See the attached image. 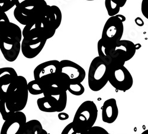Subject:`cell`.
Instances as JSON below:
<instances>
[{
    "label": "cell",
    "instance_id": "6da1fadb",
    "mask_svg": "<svg viewBox=\"0 0 148 134\" xmlns=\"http://www.w3.org/2000/svg\"><path fill=\"white\" fill-rule=\"evenodd\" d=\"M22 30L11 23L5 13H0V50L8 62H14L21 51Z\"/></svg>",
    "mask_w": 148,
    "mask_h": 134
},
{
    "label": "cell",
    "instance_id": "7a4b0ae2",
    "mask_svg": "<svg viewBox=\"0 0 148 134\" xmlns=\"http://www.w3.org/2000/svg\"><path fill=\"white\" fill-rule=\"evenodd\" d=\"M97 51L98 56L110 68L125 65L134 56L136 48L129 40H120L113 45L106 46L100 39L97 43Z\"/></svg>",
    "mask_w": 148,
    "mask_h": 134
},
{
    "label": "cell",
    "instance_id": "3957f363",
    "mask_svg": "<svg viewBox=\"0 0 148 134\" xmlns=\"http://www.w3.org/2000/svg\"><path fill=\"white\" fill-rule=\"evenodd\" d=\"M27 81L25 77L18 76L9 84L6 90V105L13 112H21L25 108L28 101Z\"/></svg>",
    "mask_w": 148,
    "mask_h": 134
},
{
    "label": "cell",
    "instance_id": "277c9868",
    "mask_svg": "<svg viewBox=\"0 0 148 134\" xmlns=\"http://www.w3.org/2000/svg\"><path fill=\"white\" fill-rule=\"evenodd\" d=\"M47 5L45 0H30L16 7L14 16L19 23L26 26L30 23L40 20Z\"/></svg>",
    "mask_w": 148,
    "mask_h": 134
},
{
    "label": "cell",
    "instance_id": "5b68a950",
    "mask_svg": "<svg viewBox=\"0 0 148 134\" xmlns=\"http://www.w3.org/2000/svg\"><path fill=\"white\" fill-rule=\"evenodd\" d=\"M98 116L95 103L91 100L83 102L78 108L72 121L73 125L81 131L88 132L94 126Z\"/></svg>",
    "mask_w": 148,
    "mask_h": 134
},
{
    "label": "cell",
    "instance_id": "8992f818",
    "mask_svg": "<svg viewBox=\"0 0 148 134\" xmlns=\"http://www.w3.org/2000/svg\"><path fill=\"white\" fill-rule=\"evenodd\" d=\"M109 68L99 57L94 58L91 61L88 74V83L90 89L97 92L102 90L108 82Z\"/></svg>",
    "mask_w": 148,
    "mask_h": 134
},
{
    "label": "cell",
    "instance_id": "52a82bcc",
    "mask_svg": "<svg viewBox=\"0 0 148 134\" xmlns=\"http://www.w3.org/2000/svg\"><path fill=\"white\" fill-rule=\"evenodd\" d=\"M123 23L117 16L108 19L104 26L101 38L106 46L113 45L121 40L124 33Z\"/></svg>",
    "mask_w": 148,
    "mask_h": 134
},
{
    "label": "cell",
    "instance_id": "ba28073f",
    "mask_svg": "<svg viewBox=\"0 0 148 134\" xmlns=\"http://www.w3.org/2000/svg\"><path fill=\"white\" fill-rule=\"evenodd\" d=\"M39 83L43 89L44 96H58L67 92L71 84L69 77L62 72L49 77Z\"/></svg>",
    "mask_w": 148,
    "mask_h": 134
},
{
    "label": "cell",
    "instance_id": "9c48e42d",
    "mask_svg": "<svg viewBox=\"0 0 148 134\" xmlns=\"http://www.w3.org/2000/svg\"><path fill=\"white\" fill-rule=\"evenodd\" d=\"M108 82L116 90L125 92L132 87L133 79L129 71L123 65L109 68Z\"/></svg>",
    "mask_w": 148,
    "mask_h": 134
},
{
    "label": "cell",
    "instance_id": "30bf717a",
    "mask_svg": "<svg viewBox=\"0 0 148 134\" xmlns=\"http://www.w3.org/2000/svg\"><path fill=\"white\" fill-rule=\"evenodd\" d=\"M67 92L58 96L47 95L37 100L39 110L46 113L61 112L64 111L67 104Z\"/></svg>",
    "mask_w": 148,
    "mask_h": 134
},
{
    "label": "cell",
    "instance_id": "8fae6325",
    "mask_svg": "<svg viewBox=\"0 0 148 134\" xmlns=\"http://www.w3.org/2000/svg\"><path fill=\"white\" fill-rule=\"evenodd\" d=\"M26 122V116L23 112H14L5 120L0 134H23Z\"/></svg>",
    "mask_w": 148,
    "mask_h": 134
},
{
    "label": "cell",
    "instance_id": "7c38bea8",
    "mask_svg": "<svg viewBox=\"0 0 148 134\" xmlns=\"http://www.w3.org/2000/svg\"><path fill=\"white\" fill-rule=\"evenodd\" d=\"M59 63L60 72L65 74L69 77L71 84L81 83L85 80L86 72L78 64L68 59L62 60Z\"/></svg>",
    "mask_w": 148,
    "mask_h": 134
},
{
    "label": "cell",
    "instance_id": "4fadbf2b",
    "mask_svg": "<svg viewBox=\"0 0 148 134\" xmlns=\"http://www.w3.org/2000/svg\"><path fill=\"white\" fill-rule=\"evenodd\" d=\"M47 41L44 38L23 39L21 43V51L23 56L27 59L34 58L42 52Z\"/></svg>",
    "mask_w": 148,
    "mask_h": 134
},
{
    "label": "cell",
    "instance_id": "5bb4252c",
    "mask_svg": "<svg viewBox=\"0 0 148 134\" xmlns=\"http://www.w3.org/2000/svg\"><path fill=\"white\" fill-rule=\"evenodd\" d=\"M60 72V63L58 60H51L37 66L33 71L36 81L40 82L45 78Z\"/></svg>",
    "mask_w": 148,
    "mask_h": 134
},
{
    "label": "cell",
    "instance_id": "9a60e30c",
    "mask_svg": "<svg viewBox=\"0 0 148 134\" xmlns=\"http://www.w3.org/2000/svg\"><path fill=\"white\" fill-rule=\"evenodd\" d=\"M119 115V108L115 99L106 100L101 107L102 120L105 123H114Z\"/></svg>",
    "mask_w": 148,
    "mask_h": 134
},
{
    "label": "cell",
    "instance_id": "2e32d148",
    "mask_svg": "<svg viewBox=\"0 0 148 134\" xmlns=\"http://www.w3.org/2000/svg\"><path fill=\"white\" fill-rule=\"evenodd\" d=\"M22 37H23V39H32L37 38H44L46 39L41 20L30 23L24 26L22 31Z\"/></svg>",
    "mask_w": 148,
    "mask_h": 134
},
{
    "label": "cell",
    "instance_id": "e0dca14e",
    "mask_svg": "<svg viewBox=\"0 0 148 134\" xmlns=\"http://www.w3.org/2000/svg\"><path fill=\"white\" fill-rule=\"evenodd\" d=\"M45 14L52 26L56 30L60 26L62 20V14L60 9L56 5L47 4Z\"/></svg>",
    "mask_w": 148,
    "mask_h": 134
},
{
    "label": "cell",
    "instance_id": "ac0fdd59",
    "mask_svg": "<svg viewBox=\"0 0 148 134\" xmlns=\"http://www.w3.org/2000/svg\"><path fill=\"white\" fill-rule=\"evenodd\" d=\"M18 77L16 70L11 67L0 68V84L2 86H8Z\"/></svg>",
    "mask_w": 148,
    "mask_h": 134
},
{
    "label": "cell",
    "instance_id": "d6986e66",
    "mask_svg": "<svg viewBox=\"0 0 148 134\" xmlns=\"http://www.w3.org/2000/svg\"><path fill=\"white\" fill-rule=\"evenodd\" d=\"M23 134H48V133L43 129L38 120L33 119L27 121Z\"/></svg>",
    "mask_w": 148,
    "mask_h": 134
},
{
    "label": "cell",
    "instance_id": "ffe728a7",
    "mask_svg": "<svg viewBox=\"0 0 148 134\" xmlns=\"http://www.w3.org/2000/svg\"><path fill=\"white\" fill-rule=\"evenodd\" d=\"M28 91L32 95H40L43 93L41 84L35 80L30 81L27 83Z\"/></svg>",
    "mask_w": 148,
    "mask_h": 134
},
{
    "label": "cell",
    "instance_id": "44dd1931",
    "mask_svg": "<svg viewBox=\"0 0 148 134\" xmlns=\"http://www.w3.org/2000/svg\"><path fill=\"white\" fill-rule=\"evenodd\" d=\"M105 7L110 17L115 16L120 12V7L112 0H105Z\"/></svg>",
    "mask_w": 148,
    "mask_h": 134
},
{
    "label": "cell",
    "instance_id": "7402d4cb",
    "mask_svg": "<svg viewBox=\"0 0 148 134\" xmlns=\"http://www.w3.org/2000/svg\"><path fill=\"white\" fill-rule=\"evenodd\" d=\"M68 91L74 96H80L84 93L85 88L81 83L70 84Z\"/></svg>",
    "mask_w": 148,
    "mask_h": 134
},
{
    "label": "cell",
    "instance_id": "603a6c76",
    "mask_svg": "<svg viewBox=\"0 0 148 134\" xmlns=\"http://www.w3.org/2000/svg\"><path fill=\"white\" fill-rule=\"evenodd\" d=\"M16 0H0V13H6L16 5Z\"/></svg>",
    "mask_w": 148,
    "mask_h": 134
},
{
    "label": "cell",
    "instance_id": "cb8c5ba5",
    "mask_svg": "<svg viewBox=\"0 0 148 134\" xmlns=\"http://www.w3.org/2000/svg\"><path fill=\"white\" fill-rule=\"evenodd\" d=\"M14 112L10 111L6 105V99L0 100V113L4 120L8 119Z\"/></svg>",
    "mask_w": 148,
    "mask_h": 134
},
{
    "label": "cell",
    "instance_id": "d4e9b609",
    "mask_svg": "<svg viewBox=\"0 0 148 134\" xmlns=\"http://www.w3.org/2000/svg\"><path fill=\"white\" fill-rule=\"evenodd\" d=\"M61 134H88V132L79 131L74 126L72 122H71L64 128Z\"/></svg>",
    "mask_w": 148,
    "mask_h": 134
},
{
    "label": "cell",
    "instance_id": "484cf974",
    "mask_svg": "<svg viewBox=\"0 0 148 134\" xmlns=\"http://www.w3.org/2000/svg\"><path fill=\"white\" fill-rule=\"evenodd\" d=\"M88 134H110L104 128L94 126L90 128L88 131Z\"/></svg>",
    "mask_w": 148,
    "mask_h": 134
},
{
    "label": "cell",
    "instance_id": "4316f807",
    "mask_svg": "<svg viewBox=\"0 0 148 134\" xmlns=\"http://www.w3.org/2000/svg\"><path fill=\"white\" fill-rule=\"evenodd\" d=\"M141 11L143 16L148 19V0H142L141 4Z\"/></svg>",
    "mask_w": 148,
    "mask_h": 134
},
{
    "label": "cell",
    "instance_id": "83f0119b",
    "mask_svg": "<svg viewBox=\"0 0 148 134\" xmlns=\"http://www.w3.org/2000/svg\"><path fill=\"white\" fill-rule=\"evenodd\" d=\"M7 86H2L0 84V100L6 99V90L7 87H5Z\"/></svg>",
    "mask_w": 148,
    "mask_h": 134
},
{
    "label": "cell",
    "instance_id": "f1b7e54d",
    "mask_svg": "<svg viewBox=\"0 0 148 134\" xmlns=\"http://www.w3.org/2000/svg\"><path fill=\"white\" fill-rule=\"evenodd\" d=\"M58 119L60 120H66L69 119V115L65 112H59L58 114Z\"/></svg>",
    "mask_w": 148,
    "mask_h": 134
},
{
    "label": "cell",
    "instance_id": "f546056e",
    "mask_svg": "<svg viewBox=\"0 0 148 134\" xmlns=\"http://www.w3.org/2000/svg\"><path fill=\"white\" fill-rule=\"evenodd\" d=\"M112 1L121 8L125 5L127 0H112Z\"/></svg>",
    "mask_w": 148,
    "mask_h": 134
},
{
    "label": "cell",
    "instance_id": "4dcf8cb0",
    "mask_svg": "<svg viewBox=\"0 0 148 134\" xmlns=\"http://www.w3.org/2000/svg\"><path fill=\"white\" fill-rule=\"evenodd\" d=\"M134 22L136 23V24L137 26H139V27H142L144 26V21L142 19H141L140 17H138L137 18H136L134 19Z\"/></svg>",
    "mask_w": 148,
    "mask_h": 134
},
{
    "label": "cell",
    "instance_id": "1f68e13d",
    "mask_svg": "<svg viewBox=\"0 0 148 134\" xmlns=\"http://www.w3.org/2000/svg\"><path fill=\"white\" fill-rule=\"evenodd\" d=\"M30 1V0H16V7L17 6H18L20 5V4L25 3L26 1Z\"/></svg>",
    "mask_w": 148,
    "mask_h": 134
},
{
    "label": "cell",
    "instance_id": "d6a6232c",
    "mask_svg": "<svg viewBox=\"0 0 148 134\" xmlns=\"http://www.w3.org/2000/svg\"><path fill=\"white\" fill-rule=\"evenodd\" d=\"M117 17H119L123 22H125V21H126V17L125 16H123V15H122V14H117L116 15Z\"/></svg>",
    "mask_w": 148,
    "mask_h": 134
},
{
    "label": "cell",
    "instance_id": "836d02e7",
    "mask_svg": "<svg viewBox=\"0 0 148 134\" xmlns=\"http://www.w3.org/2000/svg\"><path fill=\"white\" fill-rule=\"evenodd\" d=\"M135 46H136V50H137V49H139L141 47V45L139 43L135 44Z\"/></svg>",
    "mask_w": 148,
    "mask_h": 134
},
{
    "label": "cell",
    "instance_id": "e575fe53",
    "mask_svg": "<svg viewBox=\"0 0 148 134\" xmlns=\"http://www.w3.org/2000/svg\"><path fill=\"white\" fill-rule=\"evenodd\" d=\"M141 134H148V130H145V131H143Z\"/></svg>",
    "mask_w": 148,
    "mask_h": 134
},
{
    "label": "cell",
    "instance_id": "d590c367",
    "mask_svg": "<svg viewBox=\"0 0 148 134\" xmlns=\"http://www.w3.org/2000/svg\"><path fill=\"white\" fill-rule=\"evenodd\" d=\"M85 1H95V0H85Z\"/></svg>",
    "mask_w": 148,
    "mask_h": 134
}]
</instances>
